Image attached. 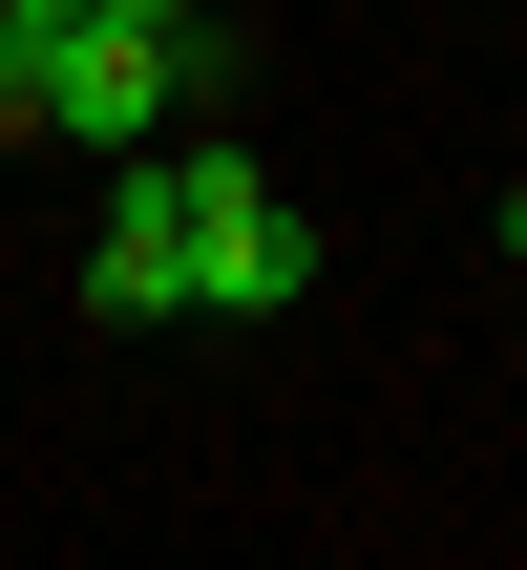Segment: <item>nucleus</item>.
<instances>
[{
	"label": "nucleus",
	"instance_id": "7ed1b4c3",
	"mask_svg": "<svg viewBox=\"0 0 527 570\" xmlns=\"http://www.w3.org/2000/svg\"><path fill=\"white\" fill-rule=\"evenodd\" d=\"M148 127H190V106H169V21H63V42H42V148L106 169V148H148Z\"/></svg>",
	"mask_w": 527,
	"mask_h": 570
},
{
	"label": "nucleus",
	"instance_id": "f03ea898",
	"mask_svg": "<svg viewBox=\"0 0 527 570\" xmlns=\"http://www.w3.org/2000/svg\"><path fill=\"white\" fill-rule=\"evenodd\" d=\"M84 317H127V338H169V317H190V190H169V127H148V148H106V212H84Z\"/></svg>",
	"mask_w": 527,
	"mask_h": 570
},
{
	"label": "nucleus",
	"instance_id": "39448f33",
	"mask_svg": "<svg viewBox=\"0 0 527 570\" xmlns=\"http://www.w3.org/2000/svg\"><path fill=\"white\" fill-rule=\"evenodd\" d=\"M84 21H190V0H84Z\"/></svg>",
	"mask_w": 527,
	"mask_h": 570
},
{
	"label": "nucleus",
	"instance_id": "20e7f679",
	"mask_svg": "<svg viewBox=\"0 0 527 570\" xmlns=\"http://www.w3.org/2000/svg\"><path fill=\"white\" fill-rule=\"evenodd\" d=\"M42 42H63V21H21V0H0V148H42Z\"/></svg>",
	"mask_w": 527,
	"mask_h": 570
},
{
	"label": "nucleus",
	"instance_id": "423d86ee",
	"mask_svg": "<svg viewBox=\"0 0 527 570\" xmlns=\"http://www.w3.org/2000/svg\"><path fill=\"white\" fill-rule=\"evenodd\" d=\"M507 254H527V190H507Z\"/></svg>",
	"mask_w": 527,
	"mask_h": 570
},
{
	"label": "nucleus",
	"instance_id": "f257e3e1",
	"mask_svg": "<svg viewBox=\"0 0 527 570\" xmlns=\"http://www.w3.org/2000/svg\"><path fill=\"white\" fill-rule=\"evenodd\" d=\"M169 190H190V317H296V296H317V212H296L253 148L169 127Z\"/></svg>",
	"mask_w": 527,
	"mask_h": 570
}]
</instances>
